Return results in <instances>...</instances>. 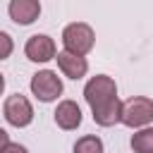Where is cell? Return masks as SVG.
<instances>
[{"label": "cell", "instance_id": "6da1fadb", "mask_svg": "<svg viewBox=\"0 0 153 153\" xmlns=\"http://www.w3.org/2000/svg\"><path fill=\"white\" fill-rule=\"evenodd\" d=\"M96 43V33L88 24L84 22H72L65 26L62 31V45H65V53H72V55H79L84 57L86 53H91Z\"/></svg>", "mask_w": 153, "mask_h": 153}, {"label": "cell", "instance_id": "7a4b0ae2", "mask_svg": "<svg viewBox=\"0 0 153 153\" xmlns=\"http://www.w3.org/2000/svg\"><path fill=\"white\" fill-rule=\"evenodd\" d=\"M120 122L131 129H143L153 122V100L146 96H134L122 103Z\"/></svg>", "mask_w": 153, "mask_h": 153}, {"label": "cell", "instance_id": "3957f363", "mask_svg": "<svg viewBox=\"0 0 153 153\" xmlns=\"http://www.w3.org/2000/svg\"><path fill=\"white\" fill-rule=\"evenodd\" d=\"M65 86H62V79L57 76V72L53 69H41L31 76V93L41 100V103H53L62 96Z\"/></svg>", "mask_w": 153, "mask_h": 153}, {"label": "cell", "instance_id": "277c9868", "mask_svg": "<svg viewBox=\"0 0 153 153\" xmlns=\"http://www.w3.org/2000/svg\"><path fill=\"white\" fill-rule=\"evenodd\" d=\"M115 96H117V84H115V79L108 76V74H96V76H91V79L86 81V86H84V98H86V103H88L91 108H98V105L108 103V100L115 98Z\"/></svg>", "mask_w": 153, "mask_h": 153}, {"label": "cell", "instance_id": "5b68a950", "mask_svg": "<svg viewBox=\"0 0 153 153\" xmlns=\"http://www.w3.org/2000/svg\"><path fill=\"white\" fill-rule=\"evenodd\" d=\"M2 115H5V120H7L12 127H19V129H22V127H29V124H31V120H33V108H31V103H29L26 96L14 93V96H10V98L5 100Z\"/></svg>", "mask_w": 153, "mask_h": 153}, {"label": "cell", "instance_id": "8992f818", "mask_svg": "<svg viewBox=\"0 0 153 153\" xmlns=\"http://www.w3.org/2000/svg\"><path fill=\"white\" fill-rule=\"evenodd\" d=\"M24 55L31 62H48V60H55L57 45L48 33H33V36H29V41L24 45Z\"/></svg>", "mask_w": 153, "mask_h": 153}, {"label": "cell", "instance_id": "52a82bcc", "mask_svg": "<svg viewBox=\"0 0 153 153\" xmlns=\"http://www.w3.org/2000/svg\"><path fill=\"white\" fill-rule=\"evenodd\" d=\"M7 14L14 24L19 26H29L38 19L41 14V2L38 0H10L7 5Z\"/></svg>", "mask_w": 153, "mask_h": 153}, {"label": "cell", "instance_id": "ba28073f", "mask_svg": "<svg viewBox=\"0 0 153 153\" xmlns=\"http://www.w3.org/2000/svg\"><path fill=\"white\" fill-rule=\"evenodd\" d=\"M53 115H55V124L65 131H72L81 124V108L74 100H60Z\"/></svg>", "mask_w": 153, "mask_h": 153}, {"label": "cell", "instance_id": "9c48e42d", "mask_svg": "<svg viewBox=\"0 0 153 153\" xmlns=\"http://www.w3.org/2000/svg\"><path fill=\"white\" fill-rule=\"evenodd\" d=\"M55 60H57V67H60V72L67 76V79H81V76H86V72H88V62H86V57H79V55H72V53H65V50H60L57 55H55Z\"/></svg>", "mask_w": 153, "mask_h": 153}, {"label": "cell", "instance_id": "30bf717a", "mask_svg": "<svg viewBox=\"0 0 153 153\" xmlns=\"http://www.w3.org/2000/svg\"><path fill=\"white\" fill-rule=\"evenodd\" d=\"M91 112H93V122H96V124H100V127H112V124L120 122L122 100L115 96V98H110L108 103H103V105H98V108H91Z\"/></svg>", "mask_w": 153, "mask_h": 153}, {"label": "cell", "instance_id": "8fae6325", "mask_svg": "<svg viewBox=\"0 0 153 153\" xmlns=\"http://www.w3.org/2000/svg\"><path fill=\"white\" fill-rule=\"evenodd\" d=\"M129 143H131L134 153H153V127H143V129L134 131Z\"/></svg>", "mask_w": 153, "mask_h": 153}, {"label": "cell", "instance_id": "7c38bea8", "mask_svg": "<svg viewBox=\"0 0 153 153\" xmlns=\"http://www.w3.org/2000/svg\"><path fill=\"white\" fill-rule=\"evenodd\" d=\"M74 153H103V139L96 134H86V136L76 139Z\"/></svg>", "mask_w": 153, "mask_h": 153}, {"label": "cell", "instance_id": "4fadbf2b", "mask_svg": "<svg viewBox=\"0 0 153 153\" xmlns=\"http://www.w3.org/2000/svg\"><path fill=\"white\" fill-rule=\"evenodd\" d=\"M14 50V41L7 31H0V60H7Z\"/></svg>", "mask_w": 153, "mask_h": 153}, {"label": "cell", "instance_id": "5bb4252c", "mask_svg": "<svg viewBox=\"0 0 153 153\" xmlns=\"http://www.w3.org/2000/svg\"><path fill=\"white\" fill-rule=\"evenodd\" d=\"M0 153H29V151H26L22 143H14V141H10V143H7V146H5Z\"/></svg>", "mask_w": 153, "mask_h": 153}, {"label": "cell", "instance_id": "9a60e30c", "mask_svg": "<svg viewBox=\"0 0 153 153\" xmlns=\"http://www.w3.org/2000/svg\"><path fill=\"white\" fill-rule=\"evenodd\" d=\"M7 143H10V134H7L5 129H0V151H2Z\"/></svg>", "mask_w": 153, "mask_h": 153}, {"label": "cell", "instance_id": "2e32d148", "mask_svg": "<svg viewBox=\"0 0 153 153\" xmlns=\"http://www.w3.org/2000/svg\"><path fill=\"white\" fill-rule=\"evenodd\" d=\"M2 91H5V76L0 74V96H2Z\"/></svg>", "mask_w": 153, "mask_h": 153}]
</instances>
